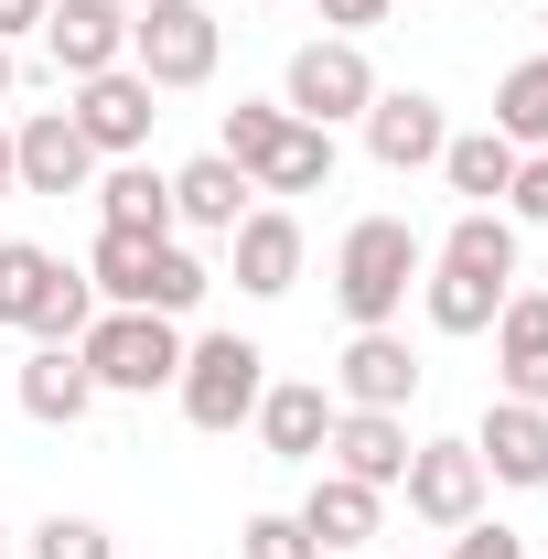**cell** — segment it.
Instances as JSON below:
<instances>
[{
  "instance_id": "obj_40",
  "label": "cell",
  "mask_w": 548,
  "mask_h": 559,
  "mask_svg": "<svg viewBox=\"0 0 548 559\" xmlns=\"http://www.w3.org/2000/svg\"><path fill=\"white\" fill-rule=\"evenodd\" d=\"M388 559H398V549H388Z\"/></svg>"
},
{
  "instance_id": "obj_23",
  "label": "cell",
  "mask_w": 548,
  "mask_h": 559,
  "mask_svg": "<svg viewBox=\"0 0 548 559\" xmlns=\"http://www.w3.org/2000/svg\"><path fill=\"white\" fill-rule=\"evenodd\" d=\"M516 162H527V151H516L505 130H452V140H441V183H452L463 205H505Z\"/></svg>"
},
{
  "instance_id": "obj_38",
  "label": "cell",
  "mask_w": 548,
  "mask_h": 559,
  "mask_svg": "<svg viewBox=\"0 0 548 559\" xmlns=\"http://www.w3.org/2000/svg\"><path fill=\"white\" fill-rule=\"evenodd\" d=\"M0 559H11V527H0Z\"/></svg>"
},
{
  "instance_id": "obj_30",
  "label": "cell",
  "mask_w": 548,
  "mask_h": 559,
  "mask_svg": "<svg viewBox=\"0 0 548 559\" xmlns=\"http://www.w3.org/2000/svg\"><path fill=\"white\" fill-rule=\"evenodd\" d=\"M237 559H323V549L301 538V516H290V506H270V516H248V527H237Z\"/></svg>"
},
{
  "instance_id": "obj_19",
  "label": "cell",
  "mask_w": 548,
  "mask_h": 559,
  "mask_svg": "<svg viewBox=\"0 0 548 559\" xmlns=\"http://www.w3.org/2000/svg\"><path fill=\"white\" fill-rule=\"evenodd\" d=\"M290 516H301V538H312V549H377V527H388V495L355 485V474H323V463H312V495H301Z\"/></svg>"
},
{
  "instance_id": "obj_36",
  "label": "cell",
  "mask_w": 548,
  "mask_h": 559,
  "mask_svg": "<svg viewBox=\"0 0 548 559\" xmlns=\"http://www.w3.org/2000/svg\"><path fill=\"white\" fill-rule=\"evenodd\" d=\"M11 86H22V44H0V108H11Z\"/></svg>"
},
{
  "instance_id": "obj_33",
  "label": "cell",
  "mask_w": 548,
  "mask_h": 559,
  "mask_svg": "<svg viewBox=\"0 0 548 559\" xmlns=\"http://www.w3.org/2000/svg\"><path fill=\"white\" fill-rule=\"evenodd\" d=\"M312 11H323V33H344V44H366V33H377V22H388L398 0H312Z\"/></svg>"
},
{
  "instance_id": "obj_26",
  "label": "cell",
  "mask_w": 548,
  "mask_h": 559,
  "mask_svg": "<svg viewBox=\"0 0 548 559\" xmlns=\"http://www.w3.org/2000/svg\"><path fill=\"white\" fill-rule=\"evenodd\" d=\"M151 248H162V237H130V226H97V248H86L75 270L97 280V301H108V312H140V280H151Z\"/></svg>"
},
{
  "instance_id": "obj_10",
  "label": "cell",
  "mask_w": 548,
  "mask_h": 559,
  "mask_svg": "<svg viewBox=\"0 0 548 559\" xmlns=\"http://www.w3.org/2000/svg\"><path fill=\"white\" fill-rule=\"evenodd\" d=\"M248 430H259V452L270 463H323V441H334V388L323 377H270L259 388V409H248Z\"/></svg>"
},
{
  "instance_id": "obj_1",
  "label": "cell",
  "mask_w": 548,
  "mask_h": 559,
  "mask_svg": "<svg viewBox=\"0 0 548 559\" xmlns=\"http://www.w3.org/2000/svg\"><path fill=\"white\" fill-rule=\"evenodd\" d=\"M419 270H430V237H419L409 215H355L334 237V301L355 334H377V323H398L409 312Z\"/></svg>"
},
{
  "instance_id": "obj_11",
  "label": "cell",
  "mask_w": 548,
  "mask_h": 559,
  "mask_svg": "<svg viewBox=\"0 0 548 559\" xmlns=\"http://www.w3.org/2000/svg\"><path fill=\"white\" fill-rule=\"evenodd\" d=\"M226 280H237L248 301L301 290V215H290V205H248L237 226H226Z\"/></svg>"
},
{
  "instance_id": "obj_20",
  "label": "cell",
  "mask_w": 548,
  "mask_h": 559,
  "mask_svg": "<svg viewBox=\"0 0 548 559\" xmlns=\"http://www.w3.org/2000/svg\"><path fill=\"white\" fill-rule=\"evenodd\" d=\"M97 226H130V237H172V173L151 162V151H130V162H97Z\"/></svg>"
},
{
  "instance_id": "obj_14",
  "label": "cell",
  "mask_w": 548,
  "mask_h": 559,
  "mask_svg": "<svg viewBox=\"0 0 548 559\" xmlns=\"http://www.w3.org/2000/svg\"><path fill=\"white\" fill-rule=\"evenodd\" d=\"M11 173H22V194H86L97 183V151H86V130L65 108H33L11 130Z\"/></svg>"
},
{
  "instance_id": "obj_13",
  "label": "cell",
  "mask_w": 548,
  "mask_h": 559,
  "mask_svg": "<svg viewBox=\"0 0 548 559\" xmlns=\"http://www.w3.org/2000/svg\"><path fill=\"white\" fill-rule=\"evenodd\" d=\"M44 55H55L65 86L130 66V22H119V0H55V11H44Z\"/></svg>"
},
{
  "instance_id": "obj_5",
  "label": "cell",
  "mask_w": 548,
  "mask_h": 559,
  "mask_svg": "<svg viewBox=\"0 0 548 559\" xmlns=\"http://www.w3.org/2000/svg\"><path fill=\"white\" fill-rule=\"evenodd\" d=\"M259 388H270V355L248 345V334H183V377H172V399H183L194 430H215V441L248 430Z\"/></svg>"
},
{
  "instance_id": "obj_29",
  "label": "cell",
  "mask_w": 548,
  "mask_h": 559,
  "mask_svg": "<svg viewBox=\"0 0 548 559\" xmlns=\"http://www.w3.org/2000/svg\"><path fill=\"white\" fill-rule=\"evenodd\" d=\"M22 559H119V538H108L97 516H65V506H55V516L22 538Z\"/></svg>"
},
{
  "instance_id": "obj_34",
  "label": "cell",
  "mask_w": 548,
  "mask_h": 559,
  "mask_svg": "<svg viewBox=\"0 0 548 559\" xmlns=\"http://www.w3.org/2000/svg\"><path fill=\"white\" fill-rule=\"evenodd\" d=\"M44 11H55V0H0V44H22V33H44Z\"/></svg>"
},
{
  "instance_id": "obj_8",
  "label": "cell",
  "mask_w": 548,
  "mask_h": 559,
  "mask_svg": "<svg viewBox=\"0 0 548 559\" xmlns=\"http://www.w3.org/2000/svg\"><path fill=\"white\" fill-rule=\"evenodd\" d=\"M65 119L86 130V151H97V162H130V151H151L162 97H151V75H140V66H108V75H86V86L65 97Z\"/></svg>"
},
{
  "instance_id": "obj_16",
  "label": "cell",
  "mask_w": 548,
  "mask_h": 559,
  "mask_svg": "<svg viewBox=\"0 0 548 559\" xmlns=\"http://www.w3.org/2000/svg\"><path fill=\"white\" fill-rule=\"evenodd\" d=\"M474 463H484V485L538 495V485H548V409H527V399H495V409L474 419Z\"/></svg>"
},
{
  "instance_id": "obj_39",
  "label": "cell",
  "mask_w": 548,
  "mask_h": 559,
  "mask_svg": "<svg viewBox=\"0 0 548 559\" xmlns=\"http://www.w3.org/2000/svg\"><path fill=\"white\" fill-rule=\"evenodd\" d=\"M538 33H548V11H538Z\"/></svg>"
},
{
  "instance_id": "obj_7",
  "label": "cell",
  "mask_w": 548,
  "mask_h": 559,
  "mask_svg": "<svg viewBox=\"0 0 548 559\" xmlns=\"http://www.w3.org/2000/svg\"><path fill=\"white\" fill-rule=\"evenodd\" d=\"M215 55H226V22H215L205 0H183V11H162V22H130V66L151 75V97H183V86H205Z\"/></svg>"
},
{
  "instance_id": "obj_25",
  "label": "cell",
  "mask_w": 548,
  "mask_h": 559,
  "mask_svg": "<svg viewBox=\"0 0 548 559\" xmlns=\"http://www.w3.org/2000/svg\"><path fill=\"white\" fill-rule=\"evenodd\" d=\"M419 312H430V334H495V312H505V280H474V270H419Z\"/></svg>"
},
{
  "instance_id": "obj_4",
  "label": "cell",
  "mask_w": 548,
  "mask_h": 559,
  "mask_svg": "<svg viewBox=\"0 0 548 559\" xmlns=\"http://www.w3.org/2000/svg\"><path fill=\"white\" fill-rule=\"evenodd\" d=\"M75 355H86L97 399H162V388L183 377V323H172V312H97V323L75 334Z\"/></svg>"
},
{
  "instance_id": "obj_12",
  "label": "cell",
  "mask_w": 548,
  "mask_h": 559,
  "mask_svg": "<svg viewBox=\"0 0 548 559\" xmlns=\"http://www.w3.org/2000/svg\"><path fill=\"white\" fill-rule=\"evenodd\" d=\"M419 399V355L398 323H377V334H344L334 355V409H409Z\"/></svg>"
},
{
  "instance_id": "obj_18",
  "label": "cell",
  "mask_w": 548,
  "mask_h": 559,
  "mask_svg": "<svg viewBox=\"0 0 548 559\" xmlns=\"http://www.w3.org/2000/svg\"><path fill=\"white\" fill-rule=\"evenodd\" d=\"M495 399L548 409V290H505L495 312Z\"/></svg>"
},
{
  "instance_id": "obj_17",
  "label": "cell",
  "mask_w": 548,
  "mask_h": 559,
  "mask_svg": "<svg viewBox=\"0 0 548 559\" xmlns=\"http://www.w3.org/2000/svg\"><path fill=\"white\" fill-rule=\"evenodd\" d=\"M323 474H355V485H398L409 474V409H334V441H323Z\"/></svg>"
},
{
  "instance_id": "obj_22",
  "label": "cell",
  "mask_w": 548,
  "mask_h": 559,
  "mask_svg": "<svg viewBox=\"0 0 548 559\" xmlns=\"http://www.w3.org/2000/svg\"><path fill=\"white\" fill-rule=\"evenodd\" d=\"M248 205H259V183H248L226 151H205V162H183V173H172V237H183V226H194V237H226Z\"/></svg>"
},
{
  "instance_id": "obj_6",
  "label": "cell",
  "mask_w": 548,
  "mask_h": 559,
  "mask_svg": "<svg viewBox=\"0 0 548 559\" xmlns=\"http://www.w3.org/2000/svg\"><path fill=\"white\" fill-rule=\"evenodd\" d=\"M279 108L290 119H312V130H344V119H366L377 108V66H366V44H344V33H312L290 75H279Z\"/></svg>"
},
{
  "instance_id": "obj_15",
  "label": "cell",
  "mask_w": 548,
  "mask_h": 559,
  "mask_svg": "<svg viewBox=\"0 0 548 559\" xmlns=\"http://www.w3.org/2000/svg\"><path fill=\"white\" fill-rule=\"evenodd\" d=\"M355 130H366V151H377L388 173H419V162H441L452 119H441V97H430V86H377V108H366Z\"/></svg>"
},
{
  "instance_id": "obj_32",
  "label": "cell",
  "mask_w": 548,
  "mask_h": 559,
  "mask_svg": "<svg viewBox=\"0 0 548 559\" xmlns=\"http://www.w3.org/2000/svg\"><path fill=\"white\" fill-rule=\"evenodd\" d=\"M441 559H527V538L495 527V516H474V527H452V549H441Z\"/></svg>"
},
{
  "instance_id": "obj_28",
  "label": "cell",
  "mask_w": 548,
  "mask_h": 559,
  "mask_svg": "<svg viewBox=\"0 0 548 559\" xmlns=\"http://www.w3.org/2000/svg\"><path fill=\"white\" fill-rule=\"evenodd\" d=\"M205 290H215V270L194 259V248H183V237H162V248H151V280H140V312H172V323H183V312H205Z\"/></svg>"
},
{
  "instance_id": "obj_2",
  "label": "cell",
  "mask_w": 548,
  "mask_h": 559,
  "mask_svg": "<svg viewBox=\"0 0 548 559\" xmlns=\"http://www.w3.org/2000/svg\"><path fill=\"white\" fill-rule=\"evenodd\" d=\"M215 151L259 183V194H323L334 183V130H312V119H290L279 97H237L226 108V130H215Z\"/></svg>"
},
{
  "instance_id": "obj_9",
  "label": "cell",
  "mask_w": 548,
  "mask_h": 559,
  "mask_svg": "<svg viewBox=\"0 0 548 559\" xmlns=\"http://www.w3.org/2000/svg\"><path fill=\"white\" fill-rule=\"evenodd\" d=\"M398 495H409V516L430 527V538L474 527V516H484V463H474V441H409Z\"/></svg>"
},
{
  "instance_id": "obj_21",
  "label": "cell",
  "mask_w": 548,
  "mask_h": 559,
  "mask_svg": "<svg viewBox=\"0 0 548 559\" xmlns=\"http://www.w3.org/2000/svg\"><path fill=\"white\" fill-rule=\"evenodd\" d=\"M11 399H22V419H44V430H75V419L97 409V377H86L75 345H33L22 377H11Z\"/></svg>"
},
{
  "instance_id": "obj_24",
  "label": "cell",
  "mask_w": 548,
  "mask_h": 559,
  "mask_svg": "<svg viewBox=\"0 0 548 559\" xmlns=\"http://www.w3.org/2000/svg\"><path fill=\"white\" fill-rule=\"evenodd\" d=\"M430 259H441V270H474V280H505V290H516V215H505V205H463V215H452V237H441Z\"/></svg>"
},
{
  "instance_id": "obj_31",
  "label": "cell",
  "mask_w": 548,
  "mask_h": 559,
  "mask_svg": "<svg viewBox=\"0 0 548 559\" xmlns=\"http://www.w3.org/2000/svg\"><path fill=\"white\" fill-rule=\"evenodd\" d=\"M505 215H516V226H548V151H527V162H516V183H505Z\"/></svg>"
},
{
  "instance_id": "obj_35",
  "label": "cell",
  "mask_w": 548,
  "mask_h": 559,
  "mask_svg": "<svg viewBox=\"0 0 548 559\" xmlns=\"http://www.w3.org/2000/svg\"><path fill=\"white\" fill-rule=\"evenodd\" d=\"M162 11H183V0H119V22H162Z\"/></svg>"
},
{
  "instance_id": "obj_27",
  "label": "cell",
  "mask_w": 548,
  "mask_h": 559,
  "mask_svg": "<svg viewBox=\"0 0 548 559\" xmlns=\"http://www.w3.org/2000/svg\"><path fill=\"white\" fill-rule=\"evenodd\" d=\"M495 130L516 140V151H548V44L527 55V66L495 75Z\"/></svg>"
},
{
  "instance_id": "obj_3",
  "label": "cell",
  "mask_w": 548,
  "mask_h": 559,
  "mask_svg": "<svg viewBox=\"0 0 548 559\" xmlns=\"http://www.w3.org/2000/svg\"><path fill=\"white\" fill-rule=\"evenodd\" d=\"M97 312H108V301H97V280L75 270V259L33 248V237H0V323H11V334H33V345H75Z\"/></svg>"
},
{
  "instance_id": "obj_37",
  "label": "cell",
  "mask_w": 548,
  "mask_h": 559,
  "mask_svg": "<svg viewBox=\"0 0 548 559\" xmlns=\"http://www.w3.org/2000/svg\"><path fill=\"white\" fill-rule=\"evenodd\" d=\"M11 194H22V173H11V130H0V205H11Z\"/></svg>"
}]
</instances>
